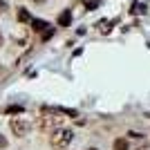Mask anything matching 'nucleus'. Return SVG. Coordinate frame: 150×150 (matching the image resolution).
<instances>
[{"mask_svg": "<svg viewBox=\"0 0 150 150\" xmlns=\"http://www.w3.org/2000/svg\"><path fill=\"white\" fill-rule=\"evenodd\" d=\"M92 150H96V148H92Z\"/></svg>", "mask_w": 150, "mask_h": 150, "instance_id": "17", "label": "nucleus"}, {"mask_svg": "<svg viewBox=\"0 0 150 150\" xmlns=\"http://www.w3.org/2000/svg\"><path fill=\"white\" fill-rule=\"evenodd\" d=\"M47 27H50V25H47L45 20H36V18L31 20V29H34V31H38V34H40V31H45Z\"/></svg>", "mask_w": 150, "mask_h": 150, "instance_id": "5", "label": "nucleus"}, {"mask_svg": "<svg viewBox=\"0 0 150 150\" xmlns=\"http://www.w3.org/2000/svg\"><path fill=\"white\" fill-rule=\"evenodd\" d=\"M18 20L20 23H31V16H29V11H27V9H18Z\"/></svg>", "mask_w": 150, "mask_h": 150, "instance_id": "7", "label": "nucleus"}, {"mask_svg": "<svg viewBox=\"0 0 150 150\" xmlns=\"http://www.w3.org/2000/svg\"><path fill=\"white\" fill-rule=\"evenodd\" d=\"M114 150H130V146H128V139H123V137L114 139Z\"/></svg>", "mask_w": 150, "mask_h": 150, "instance_id": "6", "label": "nucleus"}, {"mask_svg": "<svg viewBox=\"0 0 150 150\" xmlns=\"http://www.w3.org/2000/svg\"><path fill=\"white\" fill-rule=\"evenodd\" d=\"M63 125V117H61V110H52V108H45L40 117H38V128L43 132H54L56 128Z\"/></svg>", "mask_w": 150, "mask_h": 150, "instance_id": "1", "label": "nucleus"}, {"mask_svg": "<svg viewBox=\"0 0 150 150\" xmlns=\"http://www.w3.org/2000/svg\"><path fill=\"white\" fill-rule=\"evenodd\" d=\"M69 23H72V11L65 9V11L58 16V25H61V27H69Z\"/></svg>", "mask_w": 150, "mask_h": 150, "instance_id": "4", "label": "nucleus"}, {"mask_svg": "<svg viewBox=\"0 0 150 150\" xmlns=\"http://www.w3.org/2000/svg\"><path fill=\"white\" fill-rule=\"evenodd\" d=\"M9 128H11V132L16 134V137H27V134L31 132V123H29L27 119H23V117H16V119H11Z\"/></svg>", "mask_w": 150, "mask_h": 150, "instance_id": "3", "label": "nucleus"}, {"mask_svg": "<svg viewBox=\"0 0 150 150\" xmlns=\"http://www.w3.org/2000/svg\"><path fill=\"white\" fill-rule=\"evenodd\" d=\"M72 139H74V132L72 130H67V128H56L50 137V144H52V148H56V150H65L72 144Z\"/></svg>", "mask_w": 150, "mask_h": 150, "instance_id": "2", "label": "nucleus"}, {"mask_svg": "<svg viewBox=\"0 0 150 150\" xmlns=\"http://www.w3.org/2000/svg\"><path fill=\"white\" fill-rule=\"evenodd\" d=\"M34 2H45V0H34Z\"/></svg>", "mask_w": 150, "mask_h": 150, "instance_id": "16", "label": "nucleus"}, {"mask_svg": "<svg viewBox=\"0 0 150 150\" xmlns=\"http://www.w3.org/2000/svg\"><path fill=\"white\" fill-rule=\"evenodd\" d=\"M52 34H54V29H52V27H47V29L43 31V40H50V38H52Z\"/></svg>", "mask_w": 150, "mask_h": 150, "instance_id": "10", "label": "nucleus"}, {"mask_svg": "<svg viewBox=\"0 0 150 150\" xmlns=\"http://www.w3.org/2000/svg\"><path fill=\"white\" fill-rule=\"evenodd\" d=\"M96 7H99V2H88V9H90V11H92V9H96Z\"/></svg>", "mask_w": 150, "mask_h": 150, "instance_id": "13", "label": "nucleus"}, {"mask_svg": "<svg viewBox=\"0 0 150 150\" xmlns=\"http://www.w3.org/2000/svg\"><path fill=\"white\" fill-rule=\"evenodd\" d=\"M0 148H7V139L5 137H0Z\"/></svg>", "mask_w": 150, "mask_h": 150, "instance_id": "14", "label": "nucleus"}, {"mask_svg": "<svg viewBox=\"0 0 150 150\" xmlns=\"http://www.w3.org/2000/svg\"><path fill=\"white\" fill-rule=\"evenodd\" d=\"M2 43H5V40H2V34H0V45H2Z\"/></svg>", "mask_w": 150, "mask_h": 150, "instance_id": "15", "label": "nucleus"}, {"mask_svg": "<svg viewBox=\"0 0 150 150\" xmlns=\"http://www.w3.org/2000/svg\"><path fill=\"white\" fill-rule=\"evenodd\" d=\"M134 11H137V13H146V5L137 2V5H134Z\"/></svg>", "mask_w": 150, "mask_h": 150, "instance_id": "11", "label": "nucleus"}, {"mask_svg": "<svg viewBox=\"0 0 150 150\" xmlns=\"http://www.w3.org/2000/svg\"><path fill=\"white\" fill-rule=\"evenodd\" d=\"M7 112H9V114H20V112H23V108H20V105H11V108H7Z\"/></svg>", "mask_w": 150, "mask_h": 150, "instance_id": "9", "label": "nucleus"}, {"mask_svg": "<svg viewBox=\"0 0 150 150\" xmlns=\"http://www.w3.org/2000/svg\"><path fill=\"white\" fill-rule=\"evenodd\" d=\"M110 27H112V23H110V20H101V23H99L101 34H108V31H110Z\"/></svg>", "mask_w": 150, "mask_h": 150, "instance_id": "8", "label": "nucleus"}, {"mask_svg": "<svg viewBox=\"0 0 150 150\" xmlns=\"http://www.w3.org/2000/svg\"><path fill=\"white\" fill-rule=\"evenodd\" d=\"M5 11H7V2H5V0H0V16H2Z\"/></svg>", "mask_w": 150, "mask_h": 150, "instance_id": "12", "label": "nucleus"}]
</instances>
